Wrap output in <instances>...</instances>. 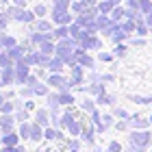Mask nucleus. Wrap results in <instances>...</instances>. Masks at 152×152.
<instances>
[{"label": "nucleus", "mask_w": 152, "mask_h": 152, "mask_svg": "<svg viewBox=\"0 0 152 152\" xmlns=\"http://www.w3.org/2000/svg\"><path fill=\"white\" fill-rule=\"evenodd\" d=\"M0 152H15L13 148H4V150H0Z\"/></svg>", "instance_id": "f257e3e1"}]
</instances>
